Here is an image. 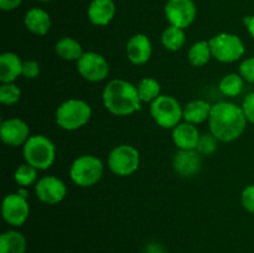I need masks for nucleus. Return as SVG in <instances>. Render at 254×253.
Returning <instances> with one entry per match:
<instances>
[{"instance_id":"f257e3e1","label":"nucleus","mask_w":254,"mask_h":253,"mask_svg":"<svg viewBox=\"0 0 254 253\" xmlns=\"http://www.w3.org/2000/svg\"><path fill=\"white\" fill-rule=\"evenodd\" d=\"M247 122L242 107L232 102H218L212 106L208 118L210 133L218 141L230 143L242 135Z\"/></svg>"},{"instance_id":"f03ea898","label":"nucleus","mask_w":254,"mask_h":253,"mask_svg":"<svg viewBox=\"0 0 254 253\" xmlns=\"http://www.w3.org/2000/svg\"><path fill=\"white\" fill-rule=\"evenodd\" d=\"M102 99L107 111L118 117L130 116L141 108L138 88L126 79L116 78L109 81L104 87Z\"/></svg>"},{"instance_id":"7ed1b4c3","label":"nucleus","mask_w":254,"mask_h":253,"mask_svg":"<svg viewBox=\"0 0 254 253\" xmlns=\"http://www.w3.org/2000/svg\"><path fill=\"white\" fill-rule=\"evenodd\" d=\"M92 108L86 101L71 98L59 106L55 114L57 126L64 130H77L89 122Z\"/></svg>"},{"instance_id":"20e7f679","label":"nucleus","mask_w":254,"mask_h":253,"mask_svg":"<svg viewBox=\"0 0 254 253\" xmlns=\"http://www.w3.org/2000/svg\"><path fill=\"white\" fill-rule=\"evenodd\" d=\"M24 159L37 170H47L56 159V148L52 140L42 134H35L24 144Z\"/></svg>"},{"instance_id":"39448f33","label":"nucleus","mask_w":254,"mask_h":253,"mask_svg":"<svg viewBox=\"0 0 254 253\" xmlns=\"http://www.w3.org/2000/svg\"><path fill=\"white\" fill-rule=\"evenodd\" d=\"M104 173L103 163L96 155H81L72 163L69 176L74 185L79 188H91L99 183Z\"/></svg>"},{"instance_id":"423d86ee","label":"nucleus","mask_w":254,"mask_h":253,"mask_svg":"<svg viewBox=\"0 0 254 253\" xmlns=\"http://www.w3.org/2000/svg\"><path fill=\"white\" fill-rule=\"evenodd\" d=\"M150 116L161 128L174 129L184 119V107L175 97L160 94L150 103Z\"/></svg>"},{"instance_id":"0eeeda50","label":"nucleus","mask_w":254,"mask_h":253,"mask_svg":"<svg viewBox=\"0 0 254 253\" xmlns=\"http://www.w3.org/2000/svg\"><path fill=\"white\" fill-rule=\"evenodd\" d=\"M212 57L223 63H232L238 61L245 55L246 47L238 35L230 32H221L210 39Z\"/></svg>"},{"instance_id":"6e6552de","label":"nucleus","mask_w":254,"mask_h":253,"mask_svg":"<svg viewBox=\"0 0 254 253\" xmlns=\"http://www.w3.org/2000/svg\"><path fill=\"white\" fill-rule=\"evenodd\" d=\"M140 165V154L129 144H122L111 150L108 156V166L113 174L118 176H129L135 173Z\"/></svg>"},{"instance_id":"1a4fd4ad","label":"nucleus","mask_w":254,"mask_h":253,"mask_svg":"<svg viewBox=\"0 0 254 253\" xmlns=\"http://www.w3.org/2000/svg\"><path fill=\"white\" fill-rule=\"evenodd\" d=\"M164 12L169 24L185 30L195 21L197 7L193 0H168Z\"/></svg>"},{"instance_id":"9d476101","label":"nucleus","mask_w":254,"mask_h":253,"mask_svg":"<svg viewBox=\"0 0 254 253\" xmlns=\"http://www.w3.org/2000/svg\"><path fill=\"white\" fill-rule=\"evenodd\" d=\"M77 71L86 81L101 82L108 77L109 63L101 54L84 52L77 61Z\"/></svg>"},{"instance_id":"9b49d317","label":"nucleus","mask_w":254,"mask_h":253,"mask_svg":"<svg viewBox=\"0 0 254 253\" xmlns=\"http://www.w3.org/2000/svg\"><path fill=\"white\" fill-rule=\"evenodd\" d=\"M2 218L5 222L14 227H20L27 221L30 216V205L27 197L19 192L9 193L2 200Z\"/></svg>"},{"instance_id":"f8f14e48","label":"nucleus","mask_w":254,"mask_h":253,"mask_svg":"<svg viewBox=\"0 0 254 253\" xmlns=\"http://www.w3.org/2000/svg\"><path fill=\"white\" fill-rule=\"evenodd\" d=\"M35 193L41 202L47 205L60 203L67 195L66 184L57 176H44L35 184Z\"/></svg>"},{"instance_id":"ddd939ff","label":"nucleus","mask_w":254,"mask_h":253,"mask_svg":"<svg viewBox=\"0 0 254 253\" xmlns=\"http://www.w3.org/2000/svg\"><path fill=\"white\" fill-rule=\"evenodd\" d=\"M0 135L1 140L10 146L24 145L31 136L27 123L20 118H9L2 121Z\"/></svg>"},{"instance_id":"4468645a","label":"nucleus","mask_w":254,"mask_h":253,"mask_svg":"<svg viewBox=\"0 0 254 253\" xmlns=\"http://www.w3.org/2000/svg\"><path fill=\"white\" fill-rule=\"evenodd\" d=\"M127 57L136 66L145 64L153 54V45L150 39L144 34H135L128 40L126 46Z\"/></svg>"},{"instance_id":"2eb2a0df","label":"nucleus","mask_w":254,"mask_h":253,"mask_svg":"<svg viewBox=\"0 0 254 253\" xmlns=\"http://www.w3.org/2000/svg\"><path fill=\"white\" fill-rule=\"evenodd\" d=\"M173 168L183 178L195 176L202 168V158L197 150H179L174 155Z\"/></svg>"},{"instance_id":"dca6fc26","label":"nucleus","mask_w":254,"mask_h":253,"mask_svg":"<svg viewBox=\"0 0 254 253\" xmlns=\"http://www.w3.org/2000/svg\"><path fill=\"white\" fill-rule=\"evenodd\" d=\"M200 136V131L195 124L188 122L178 124L173 129V140L179 150H196Z\"/></svg>"},{"instance_id":"f3484780","label":"nucleus","mask_w":254,"mask_h":253,"mask_svg":"<svg viewBox=\"0 0 254 253\" xmlns=\"http://www.w3.org/2000/svg\"><path fill=\"white\" fill-rule=\"evenodd\" d=\"M89 21L96 26H106L116 15V4L113 0H92L87 10Z\"/></svg>"},{"instance_id":"a211bd4d","label":"nucleus","mask_w":254,"mask_h":253,"mask_svg":"<svg viewBox=\"0 0 254 253\" xmlns=\"http://www.w3.org/2000/svg\"><path fill=\"white\" fill-rule=\"evenodd\" d=\"M24 24L31 34L44 36L51 29V17L44 9L32 7L25 14Z\"/></svg>"},{"instance_id":"6ab92c4d","label":"nucleus","mask_w":254,"mask_h":253,"mask_svg":"<svg viewBox=\"0 0 254 253\" xmlns=\"http://www.w3.org/2000/svg\"><path fill=\"white\" fill-rule=\"evenodd\" d=\"M21 59L14 52H4L0 56V81L1 83H11L22 72Z\"/></svg>"},{"instance_id":"aec40b11","label":"nucleus","mask_w":254,"mask_h":253,"mask_svg":"<svg viewBox=\"0 0 254 253\" xmlns=\"http://www.w3.org/2000/svg\"><path fill=\"white\" fill-rule=\"evenodd\" d=\"M212 106L203 99H193L184 107V121L191 124H201L208 121Z\"/></svg>"},{"instance_id":"412c9836","label":"nucleus","mask_w":254,"mask_h":253,"mask_svg":"<svg viewBox=\"0 0 254 253\" xmlns=\"http://www.w3.org/2000/svg\"><path fill=\"white\" fill-rule=\"evenodd\" d=\"M26 240L19 231L9 230L0 236V253H25Z\"/></svg>"},{"instance_id":"4be33fe9","label":"nucleus","mask_w":254,"mask_h":253,"mask_svg":"<svg viewBox=\"0 0 254 253\" xmlns=\"http://www.w3.org/2000/svg\"><path fill=\"white\" fill-rule=\"evenodd\" d=\"M57 56L61 57L64 61H78L82 55L84 54L82 50V45L73 37H62L56 42L55 46Z\"/></svg>"},{"instance_id":"5701e85b","label":"nucleus","mask_w":254,"mask_h":253,"mask_svg":"<svg viewBox=\"0 0 254 253\" xmlns=\"http://www.w3.org/2000/svg\"><path fill=\"white\" fill-rule=\"evenodd\" d=\"M186 42L185 30L170 25L161 34V44L169 51H179Z\"/></svg>"},{"instance_id":"b1692460","label":"nucleus","mask_w":254,"mask_h":253,"mask_svg":"<svg viewBox=\"0 0 254 253\" xmlns=\"http://www.w3.org/2000/svg\"><path fill=\"white\" fill-rule=\"evenodd\" d=\"M212 57V51H211L210 42L205 41H197L190 47L188 54L189 62L195 67H202L208 63V61Z\"/></svg>"},{"instance_id":"393cba45","label":"nucleus","mask_w":254,"mask_h":253,"mask_svg":"<svg viewBox=\"0 0 254 253\" xmlns=\"http://www.w3.org/2000/svg\"><path fill=\"white\" fill-rule=\"evenodd\" d=\"M245 87V79L240 73H228L222 77L218 88L226 97H237L242 93Z\"/></svg>"},{"instance_id":"a878e982","label":"nucleus","mask_w":254,"mask_h":253,"mask_svg":"<svg viewBox=\"0 0 254 253\" xmlns=\"http://www.w3.org/2000/svg\"><path fill=\"white\" fill-rule=\"evenodd\" d=\"M136 88H138L140 101L144 103H153L160 96L161 92V86L159 81L155 78H151V77H145V78L141 79Z\"/></svg>"},{"instance_id":"bb28decb","label":"nucleus","mask_w":254,"mask_h":253,"mask_svg":"<svg viewBox=\"0 0 254 253\" xmlns=\"http://www.w3.org/2000/svg\"><path fill=\"white\" fill-rule=\"evenodd\" d=\"M37 169L34 168L30 164L25 163L17 166L14 173V180L20 188H29L30 185H34L37 181Z\"/></svg>"},{"instance_id":"cd10ccee","label":"nucleus","mask_w":254,"mask_h":253,"mask_svg":"<svg viewBox=\"0 0 254 253\" xmlns=\"http://www.w3.org/2000/svg\"><path fill=\"white\" fill-rule=\"evenodd\" d=\"M21 98V91L19 87L11 82V83H1L0 87V102L5 106H12L16 104Z\"/></svg>"},{"instance_id":"c85d7f7f","label":"nucleus","mask_w":254,"mask_h":253,"mask_svg":"<svg viewBox=\"0 0 254 253\" xmlns=\"http://www.w3.org/2000/svg\"><path fill=\"white\" fill-rule=\"evenodd\" d=\"M217 141L218 139L216 136H213L212 134H203L200 136V140H198L197 148L196 150L201 154V155H211L216 151L217 149Z\"/></svg>"},{"instance_id":"c756f323","label":"nucleus","mask_w":254,"mask_h":253,"mask_svg":"<svg viewBox=\"0 0 254 253\" xmlns=\"http://www.w3.org/2000/svg\"><path fill=\"white\" fill-rule=\"evenodd\" d=\"M240 74L248 83H254V57L243 60L240 64Z\"/></svg>"},{"instance_id":"7c9ffc66","label":"nucleus","mask_w":254,"mask_h":253,"mask_svg":"<svg viewBox=\"0 0 254 253\" xmlns=\"http://www.w3.org/2000/svg\"><path fill=\"white\" fill-rule=\"evenodd\" d=\"M241 202L246 211L254 215V184L243 189L242 195H241Z\"/></svg>"},{"instance_id":"2f4dec72","label":"nucleus","mask_w":254,"mask_h":253,"mask_svg":"<svg viewBox=\"0 0 254 253\" xmlns=\"http://www.w3.org/2000/svg\"><path fill=\"white\" fill-rule=\"evenodd\" d=\"M40 72V64L37 63L34 60H26V61L22 62V72L21 76H24L27 79H34L36 77H39Z\"/></svg>"},{"instance_id":"473e14b6","label":"nucleus","mask_w":254,"mask_h":253,"mask_svg":"<svg viewBox=\"0 0 254 253\" xmlns=\"http://www.w3.org/2000/svg\"><path fill=\"white\" fill-rule=\"evenodd\" d=\"M241 107H242L243 113H245L247 121L250 122V123L254 124V92H252V93H250L246 97Z\"/></svg>"},{"instance_id":"72a5a7b5","label":"nucleus","mask_w":254,"mask_h":253,"mask_svg":"<svg viewBox=\"0 0 254 253\" xmlns=\"http://www.w3.org/2000/svg\"><path fill=\"white\" fill-rule=\"evenodd\" d=\"M24 0H0V9L2 11H12L22 4Z\"/></svg>"},{"instance_id":"f704fd0d","label":"nucleus","mask_w":254,"mask_h":253,"mask_svg":"<svg viewBox=\"0 0 254 253\" xmlns=\"http://www.w3.org/2000/svg\"><path fill=\"white\" fill-rule=\"evenodd\" d=\"M246 26H247L248 32L251 34V36L254 39V15L248 16L247 19H246Z\"/></svg>"},{"instance_id":"c9c22d12","label":"nucleus","mask_w":254,"mask_h":253,"mask_svg":"<svg viewBox=\"0 0 254 253\" xmlns=\"http://www.w3.org/2000/svg\"><path fill=\"white\" fill-rule=\"evenodd\" d=\"M39 1H50V0H39Z\"/></svg>"}]
</instances>
